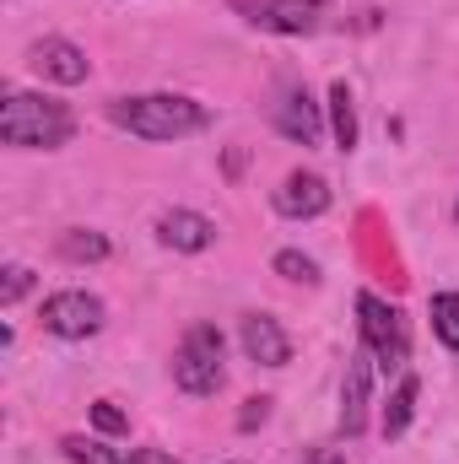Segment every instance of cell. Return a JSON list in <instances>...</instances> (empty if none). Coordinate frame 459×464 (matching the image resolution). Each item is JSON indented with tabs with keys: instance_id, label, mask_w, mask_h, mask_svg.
Listing matches in <instances>:
<instances>
[{
	"instance_id": "obj_17",
	"label": "cell",
	"mask_w": 459,
	"mask_h": 464,
	"mask_svg": "<svg viewBox=\"0 0 459 464\" xmlns=\"http://www.w3.org/2000/svg\"><path fill=\"white\" fill-rule=\"evenodd\" d=\"M427 319H433V335L449 351H459V292H438L427 303Z\"/></svg>"
},
{
	"instance_id": "obj_15",
	"label": "cell",
	"mask_w": 459,
	"mask_h": 464,
	"mask_svg": "<svg viewBox=\"0 0 459 464\" xmlns=\"http://www.w3.org/2000/svg\"><path fill=\"white\" fill-rule=\"evenodd\" d=\"M60 254L76 259V265H98V259H109V237L87 232V227H71V232H60Z\"/></svg>"
},
{
	"instance_id": "obj_6",
	"label": "cell",
	"mask_w": 459,
	"mask_h": 464,
	"mask_svg": "<svg viewBox=\"0 0 459 464\" xmlns=\"http://www.w3.org/2000/svg\"><path fill=\"white\" fill-rule=\"evenodd\" d=\"M330 200H336V195H330V184H325L319 173H303V168H298V173H287V179H281V189H276V211H281L287 222H314V217H325V211H330Z\"/></svg>"
},
{
	"instance_id": "obj_13",
	"label": "cell",
	"mask_w": 459,
	"mask_h": 464,
	"mask_svg": "<svg viewBox=\"0 0 459 464\" xmlns=\"http://www.w3.org/2000/svg\"><path fill=\"white\" fill-rule=\"evenodd\" d=\"M416 394H422V383L405 372L400 378V389L389 394V405H384V438L395 443V438H405V427H411V416H416Z\"/></svg>"
},
{
	"instance_id": "obj_3",
	"label": "cell",
	"mask_w": 459,
	"mask_h": 464,
	"mask_svg": "<svg viewBox=\"0 0 459 464\" xmlns=\"http://www.w3.org/2000/svg\"><path fill=\"white\" fill-rule=\"evenodd\" d=\"M222 378H228L222 372V330L217 324H195L173 351V383L200 400V394H217Z\"/></svg>"
},
{
	"instance_id": "obj_1",
	"label": "cell",
	"mask_w": 459,
	"mask_h": 464,
	"mask_svg": "<svg viewBox=\"0 0 459 464\" xmlns=\"http://www.w3.org/2000/svg\"><path fill=\"white\" fill-rule=\"evenodd\" d=\"M109 119L119 130L141 135V140H184V135H200L211 114L206 103L184 98V92H141V98H114Z\"/></svg>"
},
{
	"instance_id": "obj_16",
	"label": "cell",
	"mask_w": 459,
	"mask_h": 464,
	"mask_svg": "<svg viewBox=\"0 0 459 464\" xmlns=\"http://www.w3.org/2000/svg\"><path fill=\"white\" fill-rule=\"evenodd\" d=\"M330 130H336V146H341V151L356 146V109H351V87H346V82L330 87Z\"/></svg>"
},
{
	"instance_id": "obj_22",
	"label": "cell",
	"mask_w": 459,
	"mask_h": 464,
	"mask_svg": "<svg viewBox=\"0 0 459 464\" xmlns=\"http://www.w3.org/2000/svg\"><path fill=\"white\" fill-rule=\"evenodd\" d=\"M135 459H141V464H179L168 449H135Z\"/></svg>"
},
{
	"instance_id": "obj_19",
	"label": "cell",
	"mask_w": 459,
	"mask_h": 464,
	"mask_svg": "<svg viewBox=\"0 0 459 464\" xmlns=\"http://www.w3.org/2000/svg\"><path fill=\"white\" fill-rule=\"evenodd\" d=\"M27 292H33V270H27V265H5V281H0V308H16Z\"/></svg>"
},
{
	"instance_id": "obj_2",
	"label": "cell",
	"mask_w": 459,
	"mask_h": 464,
	"mask_svg": "<svg viewBox=\"0 0 459 464\" xmlns=\"http://www.w3.org/2000/svg\"><path fill=\"white\" fill-rule=\"evenodd\" d=\"M71 135H76V114L54 98L11 92L0 103V140L16 151H49V146H65Z\"/></svg>"
},
{
	"instance_id": "obj_7",
	"label": "cell",
	"mask_w": 459,
	"mask_h": 464,
	"mask_svg": "<svg viewBox=\"0 0 459 464\" xmlns=\"http://www.w3.org/2000/svg\"><path fill=\"white\" fill-rule=\"evenodd\" d=\"M238 5L254 11L249 22H259V27H270V33H287V38L314 33L319 16H325V0H238Z\"/></svg>"
},
{
	"instance_id": "obj_8",
	"label": "cell",
	"mask_w": 459,
	"mask_h": 464,
	"mask_svg": "<svg viewBox=\"0 0 459 464\" xmlns=\"http://www.w3.org/2000/svg\"><path fill=\"white\" fill-rule=\"evenodd\" d=\"M27 65H33L38 76L60 82V87H76V82H87V71H93L87 49H76L71 38H38L33 54H27Z\"/></svg>"
},
{
	"instance_id": "obj_24",
	"label": "cell",
	"mask_w": 459,
	"mask_h": 464,
	"mask_svg": "<svg viewBox=\"0 0 459 464\" xmlns=\"http://www.w3.org/2000/svg\"><path fill=\"white\" fill-rule=\"evenodd\" d=\"M454 222H459V200H454Z\"/></svg>"
},
{
	"instance_id": "obj_11",
	"label": "cell",
	"mask_w": 459,
	"mask_h": 464,
	"mask_svg": "<svg viewBox=\"0 0 459 464\" xmlns=\"http://www.w3.org/2000/svg\"><path fill=\"white\" fill-rule=\"evenodd\" d=\"M367 389H373V351H356L346 362V383H341V432L362 438L367 427Z\"/></svg>"
},
{
	"instance_id": "obj_21",
	"label": "cell",
	"mask_w": 459,
	"mask_h": 464,
	"mask_svg": "<svg viewBox=\"0 0 459 464\" xmlns=\"http://www.w3.org/2000/svg\"><path fill=\"white\" fill-rule=\"evenodd\" d=\"M265 416H270V400H249V411H243V416H238V427H243V432H249V427H259V421H265Z\"/></svg>"
},
{
	"instance_id": "obj_18",
	"label": "cell",
	"mask_w": 459,
	"mask_h": 464,
	"mask_svg": "<svg viewBox=\"0 0 459 464\" xmlns=\"http://www.w3.org/2000/svg\"><path fill=\"white\" fill-rule=\"evenodd\" d=\"M276 276H287V281H319V265L308 254H298V248H281L276 254Z\"/></svg>"
},
{
	"instance_id": "obj_4",
	"label": "cell",
	"mask_w": 459,
	"mask_h": 464,
	"mask_svg": "<svg viewBox=\"0 0 459 464\" xmlns=\"http://www.w3.org/2000/svg\"><path fill=\"white\" fill-rule=\"evenodd\" d=\"M356 324H362V341H367L373 362H378L384 372L405 367V356H411V341H405V324H400V314H395L384 297L362 292V297H356Z\"/></svg>"
},
{
	"instance_id": "obj_20",
	"label": "cell",
	"mask_w": 459,
	"mask_h": 464,
	"mask_svg": "<svg viewBox=\"0 0 459 464\" xmlns=\"http://www.w3.org/2000/svg\"><path fill=\"white\" fill-rule=\"evenodd\" d=\"M93 427L109 432V438H119V432H130V416L119 411L114 400H98V405H93Z\"/></svg>"
},
{
	"instance_id": "obj_9",
	"label": "cell",
	"mask_w": 459,
	"mask_h": 464,
	"mask_svg": "<svg viewBox=\"0 0 459 464\" xmlns=\"http://www.w3.org/2000/svg\"><path fill=\"white\" fill-rule=\"evenodd\" d=\"M276 130L287 135V140H298V146H319V135H325V114H319V103L303 92V87H287L281 98H276Z\"/></svg>"
},
{
	"instance_id": "obj_14",
	"label": "cell",
	"mask_w": 459,
	"mask_h": 464,
	"mask_svg": "<svg viewBox=\"0 0 459 464\" xmlns=\"http://www.w3.org/2000/svg\"><path fill=\"white\" fill-rule=\"evenodd\" d=\"M71 464H141L135 449H109V443H93V438H65L60 443Z\"/></svg>"
},
{
	"instance_id": "obj_23",
	"label": "cell",
	"mask_w": 459,
	"mask_h": 464,
	"mask_svg": "<svg viewBox=\"0 0 459 464\" xmlns=\"http://www.w3.org/2000/svg\"><path fill=\"white\" fill-rule=\"evenodd\" d=\"M314 464H346V454H319Z\"/></svg>"
},
{
	"instance_id": "obj_12",
	"label": "cell",
	"mask_w": 459,
	"mask_h": 464,
	"mask_svg": "<svg viewBox=\"0 0 459 464\" xmlns=\"http://www.w3.org/2000/svg\"><path fill=\"white\" fill-rule=\"evenodd\" d=\"M157 237L168 243V248H179V254H206L211 243H217V222L211 217H200V211H162V222H157Z\"/></svg>"
},
{
	"instance_id": "obj_5",
	"label": "cell",
	"mask_w": 459,
	"mask_h": 464,
	"mask_svg": "<svg viewBox=\"0 0 459 464\" xmlns=\"http://www.w3.org/2000/svg\"><path fill=\"white\" fill-rule=\"evenodd\" d=\"M44 330L60 341H87L103 330V303L93 292H54L44 297Z\"/></svg>"
},
{
	"instance_id": "obj_10",
	"label": "cell",
	"mask_w": 459,
	"mask_h": 464,
	"mask_svg": "<svg viewBox=\"0 0 459 464\" xmlns=\"http://www.w3.org/2000/svg\"><path fill=\"white\" fill-rule=\"evenodd\" d=\"M238 341L249 351V362H259V367H287L292 362V341H287V330L270 314H243Z\"/></svg>"
}]
</instances>
